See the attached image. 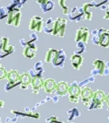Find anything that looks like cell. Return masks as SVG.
<instances>
[{
  "mask_svg": "<svg viewBox=\"0 0 109 123\" xmlns=\"http://www.w3.org/2000/svg\"><path fill=\"white\" fill-rule=\"evenodd\" d=\"M67 20L64 18L57 17L54 20L53 28H52V34L56 36L59 35L60 37H63L65 33L66 26H67Z\"/></svg>",
  "mask_w": 109,
  "mask_h": 123,
  "instance_id": "obj_1",
  "label": "cell"
},
{
  "mask_svg": "<svg viewBox=\"0 0 109 123\" xmlns=\"http://www.w3.org/2000/svg\"><path fill=\"white\" fill-rule=\"evenodd\" d=\"M7 17L8 25H13L15 27H18L21 23V13L18 8H14V9L10 10Z\"/></svg>",
  "mask_w": 109,
  "mask_h": 123,
  "instance_id": "obj_2",
  "label": "cell"
},
{
  "mask_svg": "<svg viewBox=\"0 0 109 123\" xmlns=\"http://www.w3.org/2000/svg\"><path fill=\"white\" fill-rule=\"evenodd\" d=\"M43 19L40 16L34 15L31 18L30 23H29V29L31 31H36L38 33H40L43 29Z\"/></svg>",
  "mask_w": 109,
  "mask_h": 123,
  "instance_id": "obj_3",
  "label": "cell"
},
{
  "mask_svg": "<svg viewBox=\"0 0 109 123\" xmlns=\"http://www.w3.org/2000/svg\"><path fill=\"white\" fill-rule=\"evenodd\" d=\"M90 36V32L86 27H80L78 28L75 35V41L76 42H84L87 43Z\"/></svg>",
  "mask_w": 109,
  "mask_h": 123,
  "instance_id": "obj_4",
  "label": "cell"
},
{
  "mask_svg": "<svg viewBox=\"0 0 109 123\" xmlns=\"http://www.w3.org/2000/svg\"><path fill=\"white\" fill-rule=\"evenodd\" d=\"M80 92L81 89L78 86H72L69 87V101L72 103H79Z\"/></svg>",
  "mask_w": 109,
  "mask_h": 123,
  "instance_id": "obj_5",
  "label": "cell"
},
{
  "mask_svg": "<svg viewBox=\"0 0 109 123\" xmlns=\"http://www.w3.org/2000/svg\"><path fill=\"white\" fill-rule=\"evenodd\" d=\"M93 96H94V93L92 92L90 88L86 87V88L81 90L80 98H81V99H82L83 104H84V105H86V106L90 105V101H91V99L93 98Z\"/></svg>",
  "mask_w": 109,
  "mask_h": 123,
  "instance_id": "obj_6",
  "label": "cell"
},
{
  "mask_svg": "<svg viewBox=\"0 0 109 123\" xmlns=\"http://www.w3.org/2000/svg\"><path fill=\"white\" fill-rule=\"evenodd\" d=\"M106 99V95L102 91H96L93 96V104H96V109H100L103 106V101Z\"/></svg>",
  "mask_w": 109,
  "mask_h": 123,
  "instance_id": "obj_7",
  "label": "cell"
},
{
  "mask_svg": "<svg viewBox=\"0 0 109 123\" xmlns=\"http://www.w3.org/2000/svg\"><path fill=\"white\" fill-rule=\"evenodd\" d=\"M44 80H43L42 78L39 76H36L35 78L32 79L31 85L33 86V92L34 94H38L39 90L41 89V87L44 86Z\"/></svg>",
  "mask_w": 109,
  "mask_h": 123,
  "instance_id": "obj_8",
  "label": "cell"
},
{
  "mask_svg": "<svg viewBox=\"0 0 109 123\" xmlns=\"http://www.w3.org/2000/svg\"><path fill=\"white\" fill-rule=\"evenodd\" d=\"M102 33H100L99 44L102 47H107L109 45V30L102 29Z\"/></svg>",
  "mask_w": 109,
  "mask_h": 123,
  "instance_id": "obj_9",
  "label": "cell"
},
{
  "mask_svg": "<svg viewBox=\"0 0 109 123\" xmlns=\"http://www.w3.org/2000/svg\"><path fill=\"white\" fill-rule=\"evenodd\" d=\"M56 81L52 79H47L44 82V92L46 93H52L56 88Z\"/></svg>",
  "mask_w": 109,
  "mask_h": 123,
  "instance_id": "obj_10",
  "label": "cell"
},
{
  "mask_svg": "<svg viewBox=\"0 0 109 123\" xmlns=\"http://www.w3.org/2000/svg\"><path fill=\"white\" fill-rule=\"evenodd\" d=\"M20 77L21 74L18 73L16 70H10L8 72V75H7V79L10 82V84H16V83L20 82Z\"/></svg>",
  "mask_w": 109,
  "mask_h": 123,
  "instance_id": "obj_11",
  "label": "cell"
},
{
  "mask_svg": "<svg viewBox=\"0 0 109 123\" xmlns=\"http://www.w3.org/2000/svg\"><path fill=\"white\" fill-rule=\"evenodd\" d=\"M56 91L58 95H60V96H64V95H66L67 93H68V91H69L68 85L66 82L61 81V82L58 83V84L56 85Z\"/></svg>",
  "mask_w": 109,
  "mask_h": 123,
  "instance_id": "obj_12",
  "label": "cell"
},
{
  "mask_svg": "<svg viewBox=\"0 0 109 123\" xmlns=\"http://www.w3.org/2000/svg\"><path fill=\"white\" fill-rule=\"evenodd\" d=\"M32 82V78L30 74L27 73H23L21 74L20 77V83H21V87L23 89H26Z\"/></svg>",
  "mask_w": 109,
  "mask_h": 123,
  "instance_id": "obj_13",
  "label": "cell"
},
{
  "mask_svg": "<svg viewBox=\"0 0 109 123\" xmlns=\"http://www.w3.org/2000/svg\"><path fill=\"white\" fill-rule=\"evenodd\" d=\"M37 48L34 45H27L24 50H23V55L25 57L27 58H33L36 56Z\"/></svg>",
  "mask_w": 109,
  "mask_h": 123,
  "instance_id": "obj_14",
  "label": "cell"
},
{
  "mask_svg": "<svg viewBox=\"0 0 109 123\" xmlns=\"http://www.w3.org/2000/svg\"><path fill=\"white\" fill-rule=\"evenodd\" d=\"M83 57L79 55H73L71 56V61H72V65H73V68L79 70L80 67L83 64Z\"/></svg>",
  "mask_w": 109,
  "mask_h": 123,
  "instance_id": "obj_15",
  "label": "cell"
},
{
  "mask_svg": "<svg viewBox=\"0 0 109 123\" xmlns=\"http://www.w3.org/2000/svg\"><path fill=\"white\" fill-rule=\"evenodd\" d=\"M94 6V3H85V4H83V10H84V19L87 20V21H90L92 19V13L90 11V9L91 7Z\"/></svg>",
  "mask_w": 109,
  "mask_h": 123,
  "instance_id": "obj_16",
  "label": "cell"
},
{
  "mask_svg": "<svg viewBox=\"0 0 109 123\" xmlns=\"http://www.w3.org/2000/svg\"><path fill=\"white\" fill-rule=\"evenodd\" d=\"M58 57V51L54 49H50L47 51L45 56V62H55L56 60V58Z\"/></svg>",
  "mask_w": 109,
  "mask_h": 123,
  "instance_id": "obj_17",
  "label": "cell"
},
{
  "mask_svg": "<svg viewBox=\"0 0 109 123\" xmlns=\"http://www.w3.org/2000/svg\"><path fill=\"white\" fill-rule=\"evenodd\" d=\"M40 7H41V9H42L44 12L50 11V10H51L52 9L54 8V3L52 2L51 0H49L47 3L42 4V5H40Z\"/></svg>",
  "mask_w": 109,
  "mask_h": 123,
  "instance_id": "obj_18",
  "label": "cell"
},
{
  "mask_svg": "<svg viewBox=\"0 0 109 123\" xmlns=\"http://www.w3.org/2000/svg\"><path fill=\"white\" fill-rule=\"evenodd\" d=\"M67 1H68V0H58L59 6L61 7V10H62L63 14H65V15H68V11H69L68 7H67V5L66 4Z\"/></svg>",
  "mask_w": 109,
  "mask_h": 123,
  "instance_id": "obj_19",
  "label": "cell"
},
{
  "mask_svg": "<svg viewBox=\"0 0 109 123\" xmlns=\"http://www.w3.org/2000/svg\"><path fill=\"white\" fill-rule=\"evenodd\" d=\"M93 64H94V66L96 68L100 70V74H102V73H103V70H104L103 62L100 61V60H96V61H95L94 62H93Z\"/></svg>",
  "mask_w": 109,
  "mask_h": 123,
  "instance_id": "obj_20",
  "label": "cell"
},
{
  "mask_svg": "<svg viewBox=\"0 0 109 123\" xmlns=\"http://www.w3.org/2000/svg\"><path fill=\"white\" fill-rule=\"evenodd\" d=\"M8 43H9V38H5V37H3L1 38V44H0V48H2L3 50H9L10 46H8Z\"/></svg>",
  "mask_w": 109,
  "mask_h": 123,
  "instance_id": "obj_21",
  "label": "cell"
},
{
  "mask_svg": "<svg viewBox=\"0 0 109 123\" xmlns=\"http://www.w3.org/2000/svg\"><path fill=\"white\" fill-rule=\"evenodd\" d=\"M8 72L5 70V68L3 67H0V80L7 79Z\"/></svg>",
  "mask_w": 109,
  "mask_h": 123,
  "instance_id": "obj_22",
  "label": "cell"
},
{
  "mask_svg": "<svg viewBox=\"0 0 109 123\" xmlns=\"http://www.w3.org/2000/svg\"><path fill=\"white\" fill-rule=\"evenodd\" d=\"M8 12L7 10H6V9L4 7H2L0 8V20L4 19V18L7 17L8 16Z\"/></svg>",
  "mask_w": 109,
  "mask_h": 123,
  "instance_id": "obj_23",
  "label": "cell"
},
{
  "mask_svg": "<svg viewBox=\"0 0 109 123\" xmlns=\"http://www.w3.org/2000/svg\"><path fill=\"white\" fill-rule=\"evenodd\" d=\"M48 1H49V0H37V3H38V4H39L40 5H42V4L47 3Z\"/></svg>",
  "mask_w": 109,
  "mask_h": 123,
  "instance_id": "obj_24",
  "label": "cell"
},
{
  "mask_svg": "<svg viewBox=\"0 0 109 123\" xmlns=\"http://www.w3.org/2000/svg\"><path fill=\"white\" fill-rule=\"evenodd\" d=\"M104 19H107V20H109V11H107V13H106V15H104Z\"/></svg>",
  "mask_w": 109,
  "mask_h": 123,
  "instance_id": "obj_25",
  "label": "cell"
},
{
  "mask_svg": "<svg viewBox=\"0 0 109 123\" xmlns=\"http://www.w3.org/2000/svg\"><path fill=\"white\" fill-rule=\"evenodd\" d=\"M107 106H108V108H109V96L107 97Z\"/></svg>",
  "mask_w": 109,
  "mask_h": 123,
  "instance_id": "obj_26",
  "label": "cell"
},
{
  "mask_svg": "<svg viewBox=\"0 0 109 123\" xmlns=\"http://www.w3.org/2000/svg\"><path fill=\"white\" fill-rule=\"evenodd\" d=\"M108 10H109V6H108Z\"/></svg>",
  "mask_w": 109,
  "mask_h": 123,
  "instance_id": "obj_27",
  "label": "cell"
},
{
  "mask_svg": "<svg viewBox=\"0 0 109 123\" xmlns=\"http://www.w3.org/2000/svg\"><path fill=\"white\" fill-rule=\"evenodd\" d=\"M0 121H1V119H0Z\"/></svg>",
  "mask_w": 109,
  "mask_h": 123,
  "instance_id": "obj_28",
  "label": "cell"
}]
</instances>
